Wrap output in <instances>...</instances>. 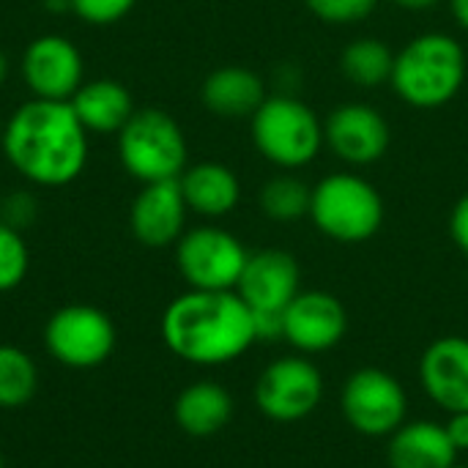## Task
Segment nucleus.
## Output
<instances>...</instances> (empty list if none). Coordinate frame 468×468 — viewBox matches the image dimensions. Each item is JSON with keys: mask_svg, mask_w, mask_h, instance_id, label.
Here are the masks:
<instances>
[{"mask_svg": "<svg viewBox=\"0 0 468 468\" xmlns=\"http://www.w3.org/2000/svg\"><path fill=\"white\" fill-rule=\"evenodd\" d=\"M170 354L197 367H219L244 356L255 343L252 310L236 291H186L162 315Z\"/></svg>", "mask_w": 468, "mask_h": 468, "instance_id": "nucleus-2", "label": "nucleus"}, {"mask_svg": "<svg viewBox=\"0 0 468 468\" xmlns=\"http://www.w3.org/2000/svg\"><path fill=\"white\" fill-rule=\"evenodd\" d=\"M450 11H452L455 22L463 30H468V0H450Z\"/></svg>", "mask_w": 468, "mask_h": 468, "instance_id": "nucleus-32", "label": "nucleus"}, {"mask_svg": "<svg viewBox=\"0 0 468 468\" xmlns=\"http://www.w3.org/2000/svg\"><path fill=\"white\" fill-rule=\"evenodd\" d=\"M304 5L329 25H354L367 19L378 0H304Z\"/></svg>", "mask_w": 468, "mask_h": 468, "instance_id": "nucleus-26", "label": "nucleus"}, {"mask_svg": "<svg viewBox=\"0 0 468 468\" xmlns=\"http://www.w3.org/2000/svg\"><path fill=\"white\" fill-rule=\"evenodd\" d=\"M392 3L409 11H428V8H436L441 0H392Z\"/></svg>", "mask_w": 468, "mask_h": 468, "instance_id": "nucleus-33", "label": "nucleus"}, {"mask_svg": "<svg viewBox=\"0 0 468 468\" xmlns=\"http://www.w3.org/2000/svg\"><path fill=\"white\" fill-rule=\"evenodd\" d=\"M173 417L186 436L208 439L233 420V398L217 381H195L176 398Z\"/></svg>", "mask_w": 468, "mask_h": 468, "instance_id": "nucleus-21", "label": "nucleus"}, {"mask_svg": "<svg viewBox=\"0 0 468 468\" xmlns=\"http://www.w3.org/2000/svg\"><path fill=\"white\" fill-rule=\"evenodd\" d=\"M0 134H3V121H0Z\"/></svg>", "mask_w": 468, "mask_h": 468, "instance_id": "nucleus-37", "label": "nucleus"}, {"mask_svg": "<svg viewBox=\"0 0 468 468\" xmlns=\"http://www.w3.org/2000/svg\"><path fill=\"white\" fill-rule=\"evenodd\" d=\"M186 137L173 115L156 107L134 110L118 132V159L140 184L176 181L186 170Z\"/></svg>", "mask_w": 468, "mask_h": 468, "instance_id": "nucleus-5", "label": "nucleus"}, {"mask_svg": "<svg viewBox=\"0 0 468 468\" xmlns=\"http://www.w3.org/2000/svg\"><path fill=\"white\" fill-rule=\"evenodd\" d=\"M324 143L348 165H376L389 148V123L373 104L346 101L324 121Z\"/></svg>", "mask_w": 468, "mask_h": 468, "instance_id": "nucleus-13", "label": "nucleus"}, {"mask_svg": "<svg viewBox=\"0 0 468 468\" xmlns=\"http://www.w3.org/2000/svg\"><path fill=\"white\" fill-rule=\"evenodd\" d=\"M137 0H71V11L88 25H112L123 19Z\"/></svg>", "mask_w": 468, "mask_h": 468, "instance_id": "nucleus-27", "label": "nucleus"}, {"mask_svg": "<svg viewBox=\"0 0 468 468\" xmlns=\"http://www.w3.org/2000/svg\"><path fill=\"white\" fill-rule=\"evenodd\" d=\"M348 313L335 293L299 291L282 310V340L299 354H324L343 343Z\"/></svg>", "mask_w": 468, "mask_h": 468, "instance_id": "nucleus-12", "label": "nucleus"}, {"mask_svg": "<svg viewBox=\"0 0 468 468\" xmlns=\"http://www.w3.org/2000/svg\"><path fill=\"white\" fill-rule=\"evenodd\" d=\"M452 468H468V466H458V463H455V466H452Z\"/></svg>", "mask_w": 468, "mask_h": 468, "instance_id": "nucleus-38", "label": "nucleus"}, {"mask_svg": "<svg viewBox=\"0 0 468 468\" xmlns=\"http://www.w3.org/2000/svg\"><path fill=\"white\" fill-rule=\"evenodd\" d=\"M30 269V252L19 230L0 222V293L22 285Z\"/></svg>", "mask_w": 468, "mask_h": 468, "instance_id": "nucleus-25", "label": "nucleus"}, {"mask_svg": "<svg viewBox=\"0 0 468 468\" xmlns=\"http://www.w3.org/2000/svg\"><path fill=\"white\" fill-rule=\"evenodd\" d=\"M38 217V200L33 192H11L8 197L0 200V222L11 225L14 230H25L36 222Z\"/></svg>", "mask_w": 468, "mask_h": 468, "instance_id": "nucleus-28", "label": "nucleus"}, {"mask_svg": "<svg viewBox=\"0 0 468 468\" xmlns=\"http://www.w3.org/2000/svg\"><path fill=\"white\" fill-rule=\"evenodd\" d=\"M310 219L340 244H362L384 225L381 192L354 173H332L313 186Z\"/></svg>", "mask_w": 468, "mask_h": 468, "instance_id": "nucleus-4", "label": "nucleus"}, {"mask_svg": "<svg viewBox=\"0 0 468 468\" xmlns=\"http://www.w3.org/2000/svg\"><path fill=\"white\" fill-rule=\"evenodd\" d=\"M178 184H181L189 211L200 217H211V219L225 217L241 200L239 176L228 165H219V162H200V165L186 167Z\"/></svg>", "mask_w": 468, "mask_h": 468, "instance_id": "nucleus-20", "label": "nucleus"}, {"mask_svg": "<svg viewBox=\"0 0 468 468\" xmlns=\"http://www.w3.org/2000/svg\"><path fill=\"white\" fill-rule=\"evenodd\" d=\"M425 395L447 414L468 411V340L450 335L433 340L420 359Z\"/></svg>", "mask_w": 468, "mask_h": 468, "instance_id": "nucleus-16", "label": "nucleus"}, {"mask_svg": "<svg viewBox=\"0 0 468 468\" xmlns=\"http://www.w3.org/2000/svg\"><path fill=\"white\" fill-rule=\"evenodd\" d=\"M88 134H118L134 115V99L118 80H90L69 99Z\"/></svg>", "mask_w": 468, "mask_h": 468, "instance_id": "nucleus-18", "label": "nucleus"}, {"mask_svg": "<svg viewBox=\"0 0 468 468\" xmlns=\"http://www.w3.org/2000/svg\"><path fill=\"white\" fill-rule=\"evenodd\" d=\"M252 321H255V337H258V343L282 340V313L258 310V313H252Z\"/></svg>", "mask_w": 468, "mask_h": 468, "instance_id": "nucleus-30", "label": "nucleus"}, {"mask_svg": "<svg viewBox=\"0 0 468 468\" xmlns=\"http://www.w3.org/2000/svg\"><path fill=\"white\" fill-rule=\"evenodd\" d=\"M0 200H3V197H0Z\"/></svg>", "mask_w": 468, "mask_h": 468, "instance_id": "nucleus-39", "label": "nucleus"}, {"mask_svg": "<svg viewBox=\"0 0 468 468\" xmlns=\"http://www.w3.org/2000/svg\"><path fill=\"white\" fill-rule=\"evenodd\" d=\"M392 66H395V52L387 47V41L373 36L354 38L340 55L343 74L359 88H376L381 82H389Z\"/></svg>", "mask_w": 468, "mask_h": 468, "instance_id": "nucleus-22", "label": "nucleus"}, {"mask_svg": "<svg viewBox=\"0 0 468 468\" xmlns=\"http://www.w3.org/2000/svg\"><path fill=\"white\" fill-rule=\"evenodd\" d=\"M112 318L93 304H66L44 326V346L55 362L71 370L101 367L115 351Z\"/></svg>", "mask_w": 468, "mask_h": 468, "instance_id": "nucleus-7", "label": "nucleus"}, {"mask_svg": "<svg viewBox=\"0 0 468 468\" xmlns=\"http://www.w3.org/2000/svg\"><path fill=\"white\" fill-rule=\"evenodd\" d=\"M38 389V367L33 356L16 346H0V409L14 411L33 400Z\"/></svg>", "mask_w": 468, "mask_h": 468, "instance_id": "nucleus-23", "label": "nucleus"}, {"mask_svg": "<svg viewBox=\"0 0 468 468\" xmlns=\"http://www.w3.org/2000/svg\"><path fill=\"white\" fill-rule=\"evenodd\" d=\"M310 200L313 189L296 178V176H277L269 178L258 195L261 211L274 222H299L302 217H310Z\"/></svg>", "mask_w": 468, "mask_h": 468, "instance_id": "nucleus-24", "label": "nucleus"}, {"mask_svg": "<svg viewBox=\"0 0 468 468\" xmlns=\"http://www.w3.org/2000/svg\"><path fill=\"white\" fill-rule=\"evenodd\" d=\"M447 436L450 441L455 444L458 452H466L468 450V411H458V414H447Z\"/></svg>", "mask_w": 468, "mask_h": 468, "instance_id": "nucleus-31", "label": "nucleus"}, {"mask_svg": "<svg viewBox=\"0 0 468 468\" xmlns=\"http://www.w3.org/2000/svg\"><path fill=\"white\" fill-rule=\"evenodd\" d=\"M299 261L285 250H258L250 252L236 293L247 302L252 313L274 310L282 313L293 296L302 291Z\"/></svg>", "mask_w": 468, "mask_h": 468, "instance_id": "nucleus-15", "label": "nucleus"}, {"mask_svg": "<svg viewBox=\"0 0 468 468\" xmlns=\"http://www.w3.org/2000/svg\"><path fill=\"white\" fill-rule=\"evenodd\" d=\"M22 77L33 99L69 101L85 82V60L71 38L47 33L27 44Z\"/></svg>", "mask_w": 468, "mask_h": 468, "instance_id": "nucleus-11", "label": "nucleus"}, {"mask_svg": "<svg viewBox=\"0 0 468 468\" xmlns=\"http://www.w3.org/2000/svg\"><path fill=\"white\" fill-rule=\"evenodd\" d=\"M324 400V376L304 356H280L255 381V406L271 422H299Z\"/></svg>", "mask_w": 468, "mask_h": 468, "instance_id": "nucleus-10", "label": "nucleus"}, {"mask_svg": "<svg viewBox=\"0 0 468 468\" xmlns=\"http://www.w3.org/2000/svg\"><path fill=\"white\" fill-rule=\"evenodd\" d=\"M200 99L206 110L219 118H252L266 101V85L252 69L222 66L206 77Z\"/></svg>", "mask_w": 468, "mask_h": 468, "instance_id": "nucleus-19", "label": "nucleus"}, {"mask_svg": "<svg viewBox=\"0 0 468 468\" xmlns=\"http://www.w3.org/2000/svg\"><path fill=\"white\" fill-rule=\"evenodd\" d=\"M395 93L420 110H436L452 101L466 82V49L447 33L414 36L392 66Z\"/></svg>", "mask_w": 468, "mask_h": 468, "instance_id": "nucleus-3", "label": "nucleus"}, {"mask_svg": "<svg viewBox=\"0 0 468 468\" xmlns=\"http://www.w3.org/2000/svg\"><path fill=\"white\" fill-rule=\"evenodd\" d=\"M250 252L225 228L200 225L176 241V263L192 291H236Z\"/></svg>", "mask_w": 468, "mask_h": 468, "instance_id": "nucleus-8", "label": "nucleus"}, {"mask_svg": "<svg viewBox=\"0 0 468 468\" xmlns=\"http://www.w3.org/2000/svg\"><path fill=\"white\" fill-rule=\"evenodd\" d=\"M8 165L30 184L58 189L77 181L88 165V129L69 101L30 99L3 123Z\"/></svg>", "mask_w": 468, "mask_h": 468, "instance_id": "nucleus-1", "label": "nucleus"}, {"mask_svg": "<svg viewBox=\"0 0 468 468\" xmlns=\"http://www.w3.org/2000/svg\"><path fill=\"white\" fill-rule=\"evenodd\" d=\"M450 236L455 247L468 258V192H463L450 214Z\"/></svg>", "mask_w": 468, "mask_h": 468, "instance_id": "nucleus-29", "label": "nucleus"}, {"mask_svg": "<svg viewBox=\"0 0 468 468\" xmlns=\"http://www.w3.org/2000/svg\"><path fill=\"white\" fill-rule=\"evenodd\" d=\"M458 450L447 436L441 422L417 420L400 425L389 436L387 463L389 468H452L458 463Z\"/></svg>", "mask_w": 468, "mask_h": 468, "instance_id": "nucleus-17", "label": "nucleus"}, {"mask_svg": "<svg viewBox=\"0 0 468 468\" xmlns=\"http://www.w3.org/2000/svg\"><path fill=\"white\" fill-rule=\"evenodd\" d=\"M0 468H5V463H3V455H0Z\"/></svg>", "mask_w": 468, "mask_h": 468, "instance_id": "nucleus-36", "label": "nucleus"}, {"mask_svg": "<svg viewBox=\"0 0 468 468\" xmlns=\"http://www.w3.org/2000/svg\"><path fill=\"white\" fill-rule=\"evenodd\" d=\"M250 121L255 148L266 162L282 170H299L310 165L324 148V123L296 96H266Z\"/></svg>", "mask_w": 468, "mask_h": 468, "instance_id": "nucleus-6", "label": "nucleus"}, {"mask_svg": "<svg viewBox=\"0 0 468 468\" xmlns=\"http://www.w3.org/2000/svg\"><path fill=\"white\" fill-rule=\"evenodd\" d=\"M5 77H8V58L0 52V85L5 82Z\"/></svg>", "mask_w": 468, "mask_h": 468, "instance_id": "nucleus-35", "label": "nucleus"}, {"mask_svg": "<svg viewBox=\"0 0 468 468\" xmlns=\"http://www.w3.org/2000/svg\"><path fill=\"white\" fill-rule=\"evenodd\" d=\"M186 211L189 206L184 200L178 178L143 184L129 208V228L143 247L162 250L184 236Z\"/></svg>", "mask_w": 468, "mask_h": 468, "instance_id": "nucleus-14", "label": "nucleus"}, {"mask_svg": "<svg viewBox=\"0 0 468 468\" xmlns=\"http://www.w3.org/2000/svg\"><path fill=\"white\" fill-rule=\"evenodd\" d=\"M340 409L359 436L389 439L400 425H406L409 395L392 373L381 367H362L346 378Z\"/></svg>", "mask_w": 468, "mask_h": 468, "instance_id": "nucleus-9", "label": "nucleus"}, {"mask_svg": "<svg viewBox=\"0 0 468 468\" xmlns=\"http://www.w3.org/2000/svg\"><path fill=\"white\" fill-rule=\"evenodd\" d=\"M44 8L47 11H63V8H71V0H44Z\"/></svg>", "mask_w": 468, "mask_h": 468, "instance_id": "nucleus-34", "label": "nucleus"}]
</instances>
